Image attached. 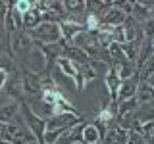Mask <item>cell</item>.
Instances as JSON below:
<instances>
[{"mask_svg":"<svg viewBox=\"0 0 154 144\" xmlns=\"http://www.w3.org/2000/svg\"><path fill=\"white\" fill-rule=\"evenodd\" d=\"M127 144H146L144 136L141 133H135V131H129V138H127Z\"/></svg>","mask_w":154,"mask_h":144,"instance_id":"cell-29","label":"cell"},{"mask_svg":"<svg viewBox=\"0 0 154 144\" xmlns=\"http://www.w3.org/2000/svg\"><path fill=\"white\" fill-rule=\"evenodd\" d=\"M14 8H16V12L17 14H27L29 10L33 8V2H29V0H16V2H14Z\"/></svg>","mask_w":154,"mask_h":144,"instance_id":"cell-28","label":"cell"},{"mask_svg":"<svg viewBox=\"0 0 154 144\" xmlns=\"http://www.w3.org/2000/svg\"><path fill=\"white\" fill-rule=\"evenodd\" d=\"M131 17L139 23V25H143L144 21H148V19H150V10H148V2H133Z\"/></svg>","mask_w":154,"mask_h":144,"instance_id":"cell-17","label":"cell"},{"mask_svg":"<svg viewBox=\"0 0 154 144\" xmlns=\"http://www.w3.org/2000/svg\"><path fill=\"white\" fill-rule=\"evenodd\" d=\"M110 38H112V42H116V44H125V33H123V27H122V25L112 27Z\"/></svg>","mask_w":154,"mask_h":144,"instance_id":"cell-26","label":"cell"},{"mask_svg":"<svg viewBox=\"0 0 154 144\" xmlns=\"http://www.w3.org/2000/svg\"><path fill=\"white\" fill-rule=\"evenodd\" d=\"M4 88V94L8 96V100H12V102H25V96H23V86H21V75L17 73H12L8 75L6 79V85L2 86Z\"/></svg>","mask_w":154,"mask_h":144,"instance_id":"cell-5","label":"cell"},{"mask_svg":"<svg viewBox=\"0 0 154 144\" xmlns=\"http://www.w3.org/2000/svg\"><path fill=\"white\" fill-rule=\"evenodd\" d=\"M56 69L60 71L64 77L75 81V77H77V64H73L71 60H67V58H60V60L56 62Z\"/></svg>","mask_w":154,"mask_h":144,"instance_id":"cell-20","label":"cell"},{"mask_svg":"<svg viewBox=\"0 0 154 144\" xmlns=\"http://www.w3.org/2000/svg\"><path fill=\"white\" fill-rule=\"evenodd\" d=\"M6 12H8V2L0 0V23L4 21V16H6Z\"/></svg>","mask_w":154,"mask_h":144,"instance_id":"cell-31","label":"cell"},{"mask_svg":"<svg viewBox=\"0 0 154 144\" xmlns=\"http://www.w3.org/2000/svg\"><path fill=\"white\" fill-rule=\"evenodd\" d=\"M19 115V102H12L8 104H0V123H12Z\"/></svg>","mask_w":154,"mask_h":144,"instance_id":"cell-14","label":"cell"},{"mask_svg":"<svg viewBox=\"0 0 154 144\" xmlns=\"http://www.w3.org/2000/svg\"><path fill=\"white\" fill-rule=\"evenodd\" d=\"M135 98H137L139 106L141 104H152L154 102V88L148 83H139L137 92H135Z\"/></svg>","mask_w":154,"mask_h":144,"instance_id":"cell-19","label":"cell"},{"mask_svg":"<svg viewBox=\"0 0 154 144\" xmlns=\"http://www.w3.org/2000/svg\"><path fill=\"white\" fill-rule=\"evenodd\" d=\"M0 71H4L6 75L17 73V71H19V65H17L16 56H14V54H8V52H0Z\"/></svg>","mask_w":154,"mask_h":144,"instance_id":"cell-15","label":"cell"},{"mask_svg":"<svg viewBox=\"0 0 154 144\" xmlns=\"http://www.w3.org/2000/svg\"><path fill=\"white\" fill-rule=\"evenodd\" d=\"M139 75H135L131 77V79H125L122 81V86H119V92H118V104L119 102H125V100H129V98H133L135 92H137V86H139ZM116 104V106H118Z\"/></svg>","mask_w":154,"mask_h":144,"instance_id":"cell-11","label":"cell"},{"mask_svg":"<svg viewBox=\"0 0 154 144\" xmlns=\"http://www.w3.org/2000/svg\"><path fill=\"white\" fill-rule=\"evenodd\" d=\"M0 144H10V142H6V140H0Z\"/></svg>","mask_w":154,"mask_h":144,"instance_id":"cell-36","label":"cell"},{"mask_svg":"<svg viewBox=\"0 0 154 144\" xmlns=\"http://www.w3.org/2000/svg\"><path fill=\"white\" fill-rule=\"evenodd\" d=\"M89 65L93 67V71H94L96 75H98V73L106 75V73H108V69L112 67L110 64H106V62H100V60H89Z\"/></svg>","mask_w":154,"mask_h":144,"instance_id":"cell-25","label":"cell"},{"mask_svg":"<svg viewBox=\"0 0 154 144\" xmlns=\"http://www.w3.org/2000/svg\"><path fill=\"white\" fill-rule=\"evenodd\" d=\"M10 48H12L14 56H16V60H17V58L25 56L33 48V40L25 31H16L14 35H10Z\"/></svg>","mask_w":154,"mask_h":144,"instance_id":"cell-6","label":"cell"},{"mask_svg":"<svg viewBox=\"0 0 154 144\" xmlns=\"http://www.w3.org/2000/svg\"><path fill=\"white\" fill-rule=\"evenodd\" d=\"M19 115L23 117V123L27 125V129L31 131L33 136H35V140L38 144H42V138H45V133H46V119L35 115L29 110V106L25 102L19 104Z\"/></svg>","mask_w":154,"mask_h":144,"instance_id":"cell-1","label":"cell"},{"mask_svg":"<svg viewBox=\"0 0 154 144\" xmlns=\"http://www.w3.org/2000/svg\"><path fill=\"white\" fill-rule=\"evenodd\" d=\"M81 142H83V144H98V142H102V136H100L98 129H96L93 123H85L83 125Z\"/></svg>","mask_w":154,"mask_h":144,"instance_id":"cell-18","label":"cell"},{"mask_svg":"<svg viewBox=\"0 0 154 144\" xmlns=\"http://www.w3.org/2000/svg\"><path fill=\"white\" fill-rule=\"evenodd\" d=\"M141 27H143V37H144V40H150V42H152V38H154V21H152V19H148V21H144Z\"/></svg>","mask_w":154,"mask_h":144,"instance_id":"cell-27","label":"cell"},{"mask_svg":"<svg viewBox=\"0 0 154 144\" xmlns=\"http://www.w3.org/2000/svg\"><path fill=\"white\" fill-rule=\"evenodd\" d=\"M152 48H154V38H152Z\"/></svg>","mask_w":154,"mask_h":144,"instance_id":"cell-37","label":"cell"},{"mask_svg":"<svg viewBox=\"0 0 154 144\" xmlns=\"http://www.w3.org/2000/svg\"><path fill=\"white\" fill-rule=\"evenodd\" d=\"M144 83H148V85H150V86H152V88H154V75H152V77H148V79H146V81H144Z\"/></svg>","mask_w":154,"mask_h":144,"instance_id":"cell-34","label":"cell"},{"mask_svg":"<svg viewBox=\"0 0 154 144\" xmlns=\"http://www.w3.org/2000/svg\"><path fill=\"white\" fill-rule=\"evenodd\" d=\"M100 23H104V25H110V27H118V25H123V21H125V14L122 12V10H118L116 6L112 8H108L106 12L100 14Z\"/></svg>","mask_w":154,"mask_h":144,"instance_id":"cell-9","label":"cell"},{"mask_svg":"<svg viewBox=\"0 0 154 144\" xmlns=\"http://www.w3.org/2000/svg\"><path fill=\"white\" fill-rule=\"evenodd\" d=\"M114 6L118 10H122V12L125 14V16H131V10H133V2H114Z\"/></svg>","mask_w":154,"mask_h":144,"instance_id":"cell-30","label":"cell"},{"mask_svg":"<svg viewBox=\"0 0 154 144\" xmlns=\"http://www.w3.org/2000/svg\"><path fill=\"white\" fill-rule=\"evenodd\" d=\"M19 65V64H17ZM19 75H21V86H23V96L25 102L41 94V85H38V73H33L25 65H19Z\"/></svg>","mask_w":154,"mask_h":144,"instance_id":"cell-4","label":"cell"},{"mask_svg":"<svg viewBox=\"0 0 154 144\" xmlns=\"http://www.w3.org/2000/svg\"><path fill=\"white\" fill-rule=\"evenodd\" d=\"M27 35L31 37L33 42H38V44H56V42L62 40V33L58 23H41L33 31H29Z\"/></svg>","mask_w":154,"mask_h":144,"instance_id":"cell-2","label":"cell"},{"mask_svg":"<svg viewBox=\"0 0 154 144\" xmlns=\"http://www.w3.org/2000/svg\"><path fill=\"white\" fill-rule=\"evenodd\" d=\"M27 144H38V142L37 140H31V142H27Z\"/></svg>","mask_w":154,"mask_h":144,"instance_id":"cell-35","label":"cell"},{"mask_svg":"<svg viewBox=\"0 0 154 144\" xmlns=\"http://www.w3.org/2000/svg\"><path fill=\"white\" fill-rule=\"evenodd\" d=\"M83 31H87L83 23H77V21H64V23H60L62 40L67 42V44L73 40V37H75V35H79V33H83Z\"/></svg>","mask_w":154,"mask_h":144,"instance_id":"cell-12","label":"cell"},{"mask_svg":"<svg viewBox=\"0 0 154 144\" xmlns=\"http://www.w3.org/2000/svg\"><path fill=\"white\" fill-rule=\"evenodd\" d=\"M104 85H106V90H108V102L116 110V104H118V92H119V86H122V79L118 77L116 67H110L108 73L104 75Z\"/></svg>","mask_w":154,"mask_h":144,"instance_id":"cell-7","label":"cell"},{"mask_svg":"<svg viewBox=\"0 0 154 144\" xmlns=\"http://www.w3.org/2000/svg\"><path fill=\"white\" fill-rule=\"evenodd\" d=\"M152 106H154V102H152Z\"/></svg>","mask_w":154,"mask_h":144,"instance_id":"cell-39","label":"cell"},{"mask_svg":"<svg viewBox=\"0 0 154 144\" xmlns=\"http://www.w3.org/2000/svg\"><path fill=\"white\" fill-rule=\"evenodd\" d=\"M116 71H118V77H119V79L125 81V79H131V77L137 75V65H135V62L125 60L122 65L116 67Z\"/></svg>","mask_w":154,"mask_h":144,"instance_id":"cell-22","label":"cell"},{"mask_svg":"<svg viewBox=\"0 0 154 144\" xmlns=\"http://www.w3.org/2000/svg\"><path fill=\"white\" fill-rule=\"evenodd\" d=\"M77 71H79V75H81V79H83V83L85 86L89 85V83H93V81L96 79V73L93 71V67H91L89 64H83V65H77Z\"/></svg>","mask_w":154,"mask_h":144,"instance_id":"cell-24","label":"cell"},{"mask_svg":"<svg viewBox=\"0 0 154 144\" xmlns=\"http://www.w3.org/2000/svg\"><path fill=\"white\" fill-rule=\"evenodd\" d=\"M123 33H125V42H131V40H143V27L139 25L137 21L131 17V16H127L125 17V21H123Z\"/></svg>","mask_w":154,"mask_h":144,"instance_id":"cell-10","label":"cell"},{"mask_svg":"<svg viewBox=\"0 0 154 144\" xmlns=\"http://www.w3.org/2000/svg\"><path fill=\"white\" fill-rule=\"evenodd\" d=\"M127 138H129V131L118 127V123H116L106 131L102 144H127Z\"/></svg>","mask_w":154,"mask_h":144,"instance_id":"cell-8","label":"cell"},{"mask_svg":"<svg viewBox=\"0 0 154 144\" xmlns=\"http://www.w3.org/2000/svg\"><path fill=\"white\" fill-rule=\"evenodd\" d=\"M85 119V113L75 115V113H58L52 115V117L46 119V131H58V133H64L67 129L75 127L77 123H81Z\"/></svg>","mask_w":154,"mask_h":144,"instance_id":"cell-3","label":"cell"},{"mask_svg":"<svg viewBox=\"0 0 154 144\" xmlns=\"http://www.w3.org/2000/svg\"><path fill=\"white\" fill-rule=\"evenodd\" d=\"M139 81H141V83H144V81L148 79V77H152L154 75V54L148 58L146 62H144V65L141 67V69H139Z\"/></svg>","mask_w":154,"mask_h":144,"instance_id":"cell-23","label":"cell"},{"mask_svg":"<svg viewBox=\"0 0 154 144\" xmlns=\"http://www.w3.org/2000/svg\"><path fill=\"white\" fill-rule=\"evenodd\" d=\"M41 23H42V19H41V12H38V10L33 6L27 14H23V16H21V31L29 33V31H33L35 27H38Z\"/></svg>","mask_w":154,"mask_h":144,"instance_id":"cell-13","label":"cell"},{"mask_svg":"<svg viewBox=\"0 0 154 144\" xmlns=\"http://www.w3.org/2000/svg\"><path fill=\"white\" fill-rule=\"evenodd\" d=\"M64 58L71 60V62H73V64H77V65L89 64V56L85 54V50H81V48H75V46H71V44H66Z\"/></svg>","mask_w":154,"mask_h":144,"instance_id":"cell-16","label":"cell"},{"mask_svg":"<svg viewBox=\"0 0 154 144\" xmlns=\"http://www.w3.org/2000/svg\"><path fill=\"white\" fill-rule=\"evenodd\" d=\"M6 79H8V75L4 73V71H0V90H2L4 85H6Z\"/></svg>","mask_w":154,"mask_h":144,"instance_id":"cell-33","label":"cell"},{"mask_svg":"<svg viewBox=\"0 0 154 144\" xmlns=\"http://www.w3.org/2000/svg\"><path fill=\"white\" fill-rule=\"evenodd\" d=\"M141 44H143V40H131V42H125V44H119V46H122L123 54H125V58H127L129 62H137Z\"/></svg>","mask_w":154,"mask_h":144,"instance_id":"cell-21","label":"cell"},{"mask_svg":"<svg viewBox=\"0 0 154 144\" xmlns=\"http://www.w3.org/2000/svg\"><path fill=\"white\" fill-rule=\"evenodd\" d=\"M98 144H102V142H98Z\"/></svg>","mask_w":154,"mask_h":144,"instance_id":"cell-38","label":"cell"},{"mask_svg":"<svg viewBox=\"0 0 154 144\" xmlns=\"http://www.w3.org/2000/svg\"><path fill=\"white\" fill-rule=\"evenodd\" d=\"M6 131H8V125L0 123V140H6Z\"/></svg>","mask_w":154,"mask_h":144,"instance_id":"cell-32","label":"cell"}]
</instances>
